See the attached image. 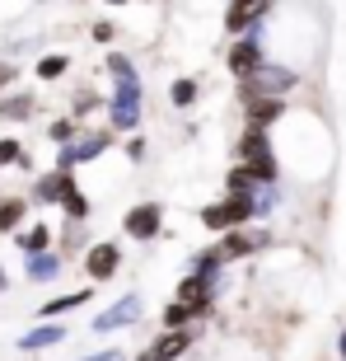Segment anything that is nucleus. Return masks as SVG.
<instances>
[{"mask_svg": "<svg viewBox=\"0 0 346 361\" xmlns=\"http://www.w3.org/2000/svg\"><path fill=\"white\" fill-rule=\"evenodd\" d=\"M248 216H253V197H225V202H215V207H206L201 221L211 230H220V235H234Z\"/></svg>", "mask_w": 346, "mask_h": 361, "instance_id": "1", "label": "nucleus"}, {"mask_svg": "<svg viewBox=\"0 0 346 361\" xmlns=\"http://www.w3.org/2000/svg\"><path fill=\"white\" fill-rule=\"evenodd\" d=\"M262 47H257V38H239L234 47H229V75H239L243 85L248 80H257L262 75Z\"/></svg>", "mask_w": 346, "mask_h": 361, "instance_id": "2", "label": "nucleus"}, {"mask_svg": "<svg viewBox=\"0 0 346 361\" xmlns=\"http://www.w3.org/2000/svg\"><path fill=\"white\" fill-rule=\"evenodd\" d=\"M117 268H122V249L117 244H94L89 254H84V272H89L94 281H108Z\"/></svg>", "mask_w": 346, "mask_h": 361, "instance_id": "3", "label": "nucleus"}, {"mask_svg": "<svg viewBox=\"0 0 346 361\" xmlns=\"http://www.w3.org/2000/svg\"><path fill=\"white\" fill-rule=\"evenodd\" d=\"M160 207H155V202H146V207H132V212H127V235H132V240H155V235H160Z\"/></svg>", "mask_w": 346, "mask_h": 361, "instance_id": "4", "label": "nucleus"}, {"mask_svg": "<svg viewBox=\"0 0 346 361\" xmlns=\"http://www.w3.org/2000/svg\"><path fill=\"white\" fill-rule=\"evenodd\" d=\"M75 188V174H42L38 183H33V202H66V192Z\"/></svg>", "mask_w": 346, "mask_h": 361, "instance_id": "5", "label": "nucleus"}, {"mask_svg": "<svg viewBox=\"0 0 346 361\" xmlns=\"http://www.w3.org/2000/svg\"><path fill=\"white\" fill-rule=\"evenodd\" d=\"M281 113H286V104L267 94V99H253V108H248V122H253L257 132H262V127H271V122H276Z\"/></svg>", "mask_w": 346, "mask_h": 361, "instance_id": "6", "label": "nucleus"}, {"mask_svg": "<svg viewBox=\"0 0 346 361\" xmlns=\"http://www.w3.org/2000/svg\"><path fill=\"white\" fill-rule=\"evenodd\" d=\"M61 338H66V329H61V324H42V329H33V334L19 338V348H24V352H38V348H52V343H61Z\"/></svg>", "mask_w": 346, "mask_h": 361, "instance_id": "7", "label": "nucleus"}, {"mask_svg": "<svg viewBox=\"0 0 346 361\" xmlns=\"http://www.w3.org/2000/svg\"><path fill=\"white\" fill-rule=\"evenodd\" d=\"M257 244H267L262 235H243V230H234V235H225V244H220V258H243V254H253Z\"/></svg>", "mask_w": 346, "mask_h": 361, "instance_id": "8", "label": "nucleus"}, {"mask_svg": "<svg viewBox=\"0 0 346 361\" xmlns=\"http://www.w3.org/2000/svg\"><path fill=\"white\" fill-rule=\"evenodd\" d=\"M192 348V329H183V334H169V338H160L155 348H150V357L155 361H169V357H178V352H187Z\"/></svg>", "mask_w": 346, "mask_h": 361, "instance_id": "9", "label": "nucleus"}, {"mask_svg": "<svg viewBox=\"0 0 346 361\" xmlns=\"http://www.w3.org/2000/svg\"><path fill=\"white\" fill-rule=\"evenodd\" d=\"M262 14H267V5H234V10L225 14V28H229V33H243V28L257 24Z\"/></svg>", "mask_w": 346, "mask_h": 361, "instance_id": "10", "label": "nucleus"}, {"mask_svg": "<svg viewBox=\"0 0 346 361\" xmlns=\"http://www.w3.org/2000/svg\"><path fill=\"white\" fill-rule=\"evenodd\" d=\"M24 212H28V202H24V197H0V235H10V230H19Z\"/></svg>", "mask_w": 346, "mask_h": 361, "instance_id": "11", "label": "nucleus"}, {"mask_svg": "<svg viewBox=\"0 0 346 361\" xmlns=\"http://www.w3.org/2000/svg\"><path fill=\"white\" fill-rule=\"evenodd\" d=\"M47 244H52V230H47V226H33V230H24V235H19V249H24L28 258L47 254Z\"/></svg>", "mask_w": 346, "mask_h": 361, "instance_id": "12", "label": "nucleus"}, {"mask_svg": "<svg viewBox=\"0 0 346 361\" xmlns=\"http://www.w3.org/2000/svg\"><path fill=\"white\" fill-rule=\"evenodd\" d=\"M0 118H10V122L33 118V94H10V99L0 104Z\"/></svg>", "mask_w": 346, "mask_h": 361, "instance_id": "13", "label": "nucleus"}, {"mask_svg": "<svg viewBox=\"0 0 346 361\" xmlns=\"http://www.w3.org/2000/svg\"><path fill=\"white\" fill-rule=\"evenodd\" d=\"M56 272H61V258H56V254H38V258H28V277H33V281H52Z\"/></svg>", "mask_w": 346, "mask_h": 361, "instance_id": "14", "label": "nucleus"}, {"mask_svg": "<svg viewBox=\"0 0 346 361\" xmlns=\"http://www.w3.org/2000/svg\"><path fill=\"white\" fill-rule=\"evenodd\" d=\"M243 169L253 174V183H271V178H276V155L267 150V155H257V160H248Z\"/></svg>", "mask_w": 346, "mask_h": 361, "instance_id": "15", "label": "nucleus"}, {"mask_svg": "<svg viewBox=\"0 0 346 361\" xmlns=\"http://www.w3.org/2000/svg\"><path fill=\"white\" fill-rule=\"evenodd\" d=\"M239 155L243 160H257V155H267V132H257V127H248L239 141Z\"/></svg>", "mask_w": 346, "mask_h": 361, "instance_id": "16", "label": "nucleus"}, {"mask_svg": "<svg viewBox=\"0 0 346 361\" xmlns=\"http://www.w3.org/2000/svg\"><path fill=\"white\" fill-rule=\"evenodd\" d=\"M136 310H141V300L132 295V300H122L117 310H108L103 319H98V329H113V324H127V319H136Z\"/></svg>", "mask_w": 346, "mask_h": 361, "instance_id": "17", "label": "nucleus"}, {"mask_svg": "<svg viewBox=\"0 0 346 361\" xmlns=\"http://www.w3.org/2000/svg\"><path fill=\"white\" fill-rule=\"evenodd\" d=\"M61 207H66V216H70V221H80V226H84V216H89V197H84L80 188H70Z\"/></svg>", "mask_w": 346, "mask_h": 361, "instance_id": "18", "label": "nucleus"}, {"mask_svg": "<svg viewBox=\"0 0 346 361\" xmlns=\"http://www.w3.org/2000/svg\"><path fill=\"white\" fill-rule=\"evenodd\" d=\"M89 300V291H70V295H56V300H47L42 305V314H61V310H75V305H84Z\"/></svg>", "mask_w": 346, "mask_h": 361, "instance_id": "19", "label": "nucleus"}, {"mask_svg": "<svg viewBox=\"0 0 346 361\" xmlns=\"http://www.w3.org/2000/svg\"><path fill=\"white\" fill-rule=\"evenodd\" d=\"M66 66H70L66 56H42V61H38V75H42V80H61V75H66Z\"/></svg>", "mask_w": 346, "mask_h": 361, "instance_id": "20", "label": "nucleus"}, {"mask_svg": "<svg viewBox=\"0 0 346 361\" xmlns=\"http://www.w3.org/2000/svg\"><path fill=\"white\" fill-rule=\"evenodd\" d=\"M5 164H28V155L19 150V141H14V136H5V141H0V169H5Z\"/></svg>", "mask_w": 346, "mask_h": 361, "instance_id": "21", "label": "nucleus"}, {"mask_svg": "<svg viewBox=\"0 0 346 361\" xmlns=\"http://www.w3.org/2000/svg\"><path fill=\"white\" fill-rule=\"evenodd\" d=\"M192 99H197V80H173V104L187 108Z\"/></svg>", "mask_w": 346, "mask_h": 361, "instance_id": "22", "label": "nucleus"}, {"mask_svg": "<svg viewBox=\"0 0 346 361\" xmlns=\"http://www.w3.org/2000/svg\"><path fill=\"white\" fill-rule=\"evenodd\" d=\"M75 136V122H52V141H70Z\"/></svg>", "mask_w": 346, "mask_h": 361, "instance_id": "23", "label": "nucleus"}, {"mask_svg": "<svg viewBox=\"0 0 346 361\" xmlns=\"http://www.w3.org/2000/svg\"><path fill=\"white\" fill-rule=\"evenodd\" d=\"M94 38H98V42H113L117 33H113V24H98V28H94Z\"/></svg>", "mask_w": 346, "mask_h": 361, "instance_id": "24", "label": "nucleus"}, {"mask_svg": "<svg viewBox=\"0 0 346 361\" xmlns=\"http://www.w3.org/2000/svg\"><path fill=\"white\" fill-rule=\"evenodd\" d=\"M10 80H14V66H0V90H5Z\"/></svg>", "mask_w": 346, "mask_h": 361, "instance_id": "25", "label": "nucleus"}, {"mask_svg": "<svg viewBox=\"0 0 346 361\" xmlns=\"http://www.w3.org/2000/svg\"><path fill=\"white\" fill-rule=\"evenodd\" d=\"M84 361H117V352H103V357H84Z\"/></svg>", "mask_w": 346, "mask_h": 361, "instance_id": "26", "label": "nucleus"}, {"mask_svg": "<svg viewBox=\"0 0 346 361\" xmlns=\"http://www.w3.org/2000/svg\"><path fill=\"white\" fill-rule=\"evenodd\" d=\"M5 286H10V277H5V272H0V291H5Z\"/></svg>", "mask_w": 346, "mask_h": 361, "instance_id": "27", "label": "nucleus"}, {"mask_svg": "<svg viewBox=\"0 0 346 361\" xmlns=\"http://www.w3.org/2000/svg\"><path fill=\"white\" fill-rule=\"evenodd\" d=\"M141 361H155V357H150V352H146V357H141Z\"/></svg>", "mask_w": 346, "mask_h": 361, "instance_id": "28", "label": "nucleus"}]
</instances>
